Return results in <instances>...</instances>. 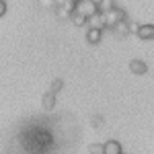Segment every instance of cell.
<instances>
[{
	"label": "cell",
	"mask_w": 154,
	"mask_h": 154,
	"mask_svg": "<svg viewBox=\"0 0 154 154\" xmlns=\"http://www.w3.org/2000/svg\"><path fill=\"white\" fill-rule=\"evenodd\" d=\"M103 14H105L107 29H113V27H115L117 23H121V21H128V14H125L123 8H113V11L103 12Z\"/></svg>",
	"instance_id": "1"
},
{
	"label": "cell",
	"mask_w": 154,
	"mask_h": 154,
	"mask_svg": "<svg viewBox=\"0 0 154 154\" xmlns=\"http://www.w3.org/2000/svg\"><path fill=\"white\" fill-rule=\"evenodd\" d=\"M76 12H80L84 17H93L95 12H99V4L95 0H80L76 2Z\"/></svg>",
	"instance_id": "2"
},
{
	"label": "cell",
	"mask_w": 154,
	"mask_h": 154,
	"mask_svg": "<svg viewBox=\"0 0 154 154\" xmlns=\"http://www.w3.org/2000/svg\"><path fill=\"white\" fill-rule=\"evenodd\" d=\"M86 27H91V29H107V23H105V14L103 12H95L93 17H88V23Z\"/></svg>",
	"instance_id": "3"
},
{
	"label": "cell",
	"mask_w": 154,
	"mask_h": 154,
	"mask_svg": "<svg viewBox=\"0 0 154 154\" xmlns=\"http://www.w3.org/2000/svg\"><path fill=\"white\" fill-rule=\"evenodd\" d=\"M130 72L134 76H144L148 72V66L144 60H130Z\"/></svg>",
	"instance_id": "4"
},
{
	"label": "cell",
	"mask_w": 154,
	"mask_h": 154,
	"mask_svg": "<svg viewBox=\"0 0 154 154\" xmlns=\"http://www.w3.org/2000/svg\"><path fill=\"white\" fill-rule=\"evenodd\" d=\"M138 37H140L142 41H150V39H154V25H150V23L140 25V29H138Z\"/></svg>",
	"instance_id": "5"
},
{
	"label": "cell",
	"mask_w": 154,
	"mask_h": 154,
	"mask_svg": "<svg viewBox=\"0 0 154 154\" xmlns=\"http://www.w3.org/2000/svg\"><path fill=\"white\" fill-rule=\"evenodd\" d=\"M101 39H103V29H86V41L91 43V45H97V43H101Z\"/></svg>",
	"instance_id": "6"
},
{
	"label": "cell",
	"mask_w": 154,
	"mask_h": 154,
	"mask_svg": "<svg viewBox=\"0 0 154 154\" xmlns=\"http://www.w3.org/2000/svg\"><path fill=\"white\" fill-rule=\"evenodd\" d=\"M41 107H43V111H54L56 109V95L48 91L45 95L41 97Z\"/></svg>",
	"instance_id": "7"
},
{
	"label": "cell",
	"mask_w": 154,
	"mask_h": 154,
	"mask_svg": "<svg viewBox=\"0 0 154 154\" xmlns=\"http://www.w3.org/2000/svg\"><path fill=\"white\" fill-rule=\"evenodd\" d=\"M105 154H121V144L117 140H107L105 142Z\"/></svg>",
	"instance_id": "8"
},
{
	"label": "cell",
	"mask_w": 154,
	"mask_h": 154,
	"mask_svg": "<svg viewBox=\"0 0 154 154\" xmlns=\"http://www.w3.org/2000/svg\"><path fill=\"white\" fill-rule=\"evenodd\" d=\"M70 21L76 27H86V23H88V17H84V14H80V12H72V17H70Z\"/></svg>",
	"instance_id": "9"
},
{
	"label": "cell",
	"mask_w": 154,
	"mask_h": 154,
	"mask_svg": "<svg viewBox=\"0 0 154 154\" xmlns=\"http://www.w3.org/2000/svg\"><path fill=\"white\" fill-rule=\"evenodd\" d=\"M88 154H105V144H101V142H93V144H88Z\"/></svg>",
	"instance_id": "10"
},
{
	"label": "cell",
	"mask_w": 154,
	"mask_h": 154,
	"mask_svg": "<svg viewBox=\"0 0 154 154\" xmlns=\"http://www.w3.org/2000/svg\"><path fill=\"white\" fill-rule=\"evenodd\" d=\"M113 8H117L115 0H101L99 2V12H109V11H113Z\"/></svg>",
	"instance_id": "11"
},
{
	"label": "cell",
	"mask_w": 154,
	"mask_h": 154,
	"mask_svg": "<svg viewBox=\"0 0 154 154\" xmlns=\"http://www.w3.org/2000/svg\"><path fill=\"white\" fill-rule=\"evenodd\" d=\"M62 88H64V80H62V78H56L54 82L49 84V88H48V91H49V93H54V95H58Z\"/></svg>",
	"instance_id": "12"
},
{
	"label": "cell",
	"mask_w": 154,
	"mask_h": 154,
	"mask_svg": "<svg viewBox=\"0 0 154 154\" xmlns=\"http://www.w3.org/2000/svg\"><path fill=\"white\" fill-rule=\"evenodd\" d=\"M138 29H140V25L134 23V21H130V35L134 33V35H138Z\"/></svg>",
	"instance_id": "13"
},
{
	"label": "cell",
	"mask_w": 154,
	"mask_h": 154,
	"mask_svg": "<svg viewBox=\"0 0 154 154\" xmlns=\"http://www.w3.org/2000/svg\"><path fill=\"white\" fill-rule=\"evenodd\" d=\"M4 14H6V2H4V0H0V19H2Z\"/></svg>",
	"instance_id": "14"
},
{
	"label": "cell",
	"mask_w": 154,
	"mask_h": 154,
	"mask_svg": "<svg viewBox=\"0 0 154 154\" xmlns=\"http://www.w3.org/2000/svg\"><path fill=\"white\" fill-rule=\"evenodd\" d=\"M95 2H97V4H99V2H101V0H95Z\"/></svg>",
	"instance_id": "15"
},
{
	"label": "cell",
	"mask_w": 154,
	"mask_h": 154,
	"mask_svg": "<svg viewBox=\"0 0 154 154\" xmlns=\"http://www.w3.org/2000/svg\"><path fill=\"white\" fill-rule=\"evenodd\" d=\"M74 2H80V0H74Z\"/></svg>",
	"instance_id": "16"
},
{
	"label": "cell",
	"mask_w": 154,
	"mask_h": 154,
	"mask_svg": "<svg viewBox=\"0 0 154 154\" xmlns=\"http://www.w3.org/2000/svg\"><path fill=\"white\" fill-rule=\"evenodd\" d=\"M121 154H123V152H121Z\"/></svg>",
	"instance_id": "17"
}]
</instances>
